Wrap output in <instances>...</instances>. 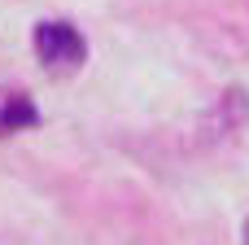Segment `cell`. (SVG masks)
Segmentation results:
<instances>
[{"mask_svg": "<svg viewBox=\"0 0 249 245\" xmlns=\"http://www.w3.org/2000/svg\"><path fill=\"white\" fill-rule=\"evenodd\" d=\"M35 53H39L44 66L66 70V66H79V61H83V39H79V31L66 26V22H44V26L35 31Z\"/></svg>", "mask_w": 249, "mask_h": 245, "instance_id": "obj_1", "label": "cell"}, {"mask_svg": "<svg viewBox=\"0 0 249 245\" xmlns=\"http://www.w3.org/2000/svg\"><path fill=\"white\" fill-rule=\"evenodd\" d=\"M245 241H249V224H245Z\"/></svg>", "mask_w": 249, "mask_h": 245, "instance_id": "obj_3", "label": "cell"}, {"mask_svg": "<svg viewBox=\"0 0 249 245\" xmlns=\"http://www.w3.org/2000/svg\"><path fill=\"white\" fill-rule=\"evenodd\" d=\"M35 105L26 96H0V132H18V127H35Z\"/></svg>", "mask_w": 249, "mask_h": 245, "instance_id": "obj_2", "label": "cell"}]
</instances>
